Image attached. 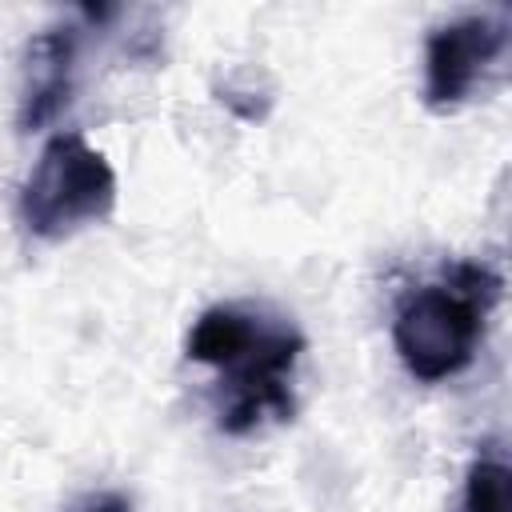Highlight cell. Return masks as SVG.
Listing matches in <instances>:
<instances>
[{"label":"cell","mask_w":512,"mask_h":512,"mask_svg":"<svg viewBox=\"0 0 512 512\" xmlns=\"http://www.w3.org/2000/svg\"><path fill=\"white\" fill-rule=\"evenodd\" d=\"M16 208H20V224L36 240H64L112 216L116 172L108 156L92 148L80 132H56L40 148Z\"/></svg>","instance_id":"3"},{"label":"cell","mask_w":512,"mask_h":512,"mask_svg":"<svg viewBox=\"0 0 512 512\" xmlns=\"http://www.w3.org/2000/svg\"><path fill=\"white\" fill-rule=\"evenodd\" d=\"M460 512H512V472L496 452H480L468 464Z\"/></svg>","instance_id":"6"},{"label":"cell","mask_w":512,"mask_h":512,"mask_svg":"<svg viewBox=\"0 0 512 512\" xmlns=\"http://www.w3.org/2000/svg\"><path fill=\"white\" fill-rule=\"evenodd\" d=\"M304 336L284 316L244 304L204 308L188 332V356L220 376V432L248 436L264 420H292V368Z\"/></svg>","instance_id":"1"},{"label":"cell","mask_w":512,"mask_h":512,"mask_svg":"<svg viewBox=\"0 0 512 512\" xmlns=\"http://www.w3.org/2000/svg\"><path fill=\"white\" fill-rule=\"evenodd\" d=\"M68 512H132V500L124 492H92V496L76 500Z\"/></svg>","instance_id":"7"},{"label":"cell","mask_w":512,"mask_h":512,"mask_svg":"<svg viewBox=\"0 0 512 512\" xmlns=\"http://www.w3.org/2000/svg\"><path fill=\"white\" fill-rule=\"evenodd\" d=\"M508 40L512 16L504 8L464 12L436 24L424 40V104L432 112H456L504 60Z\"/></svg>","instance_id":"4"},{"label":"cell","mask_w":512,"mask_h":512,"mask_svg":"<svg viewBox=\"0 0 512 512\" xmlns=\"http://www.w3.org/2000/svg\"><path fill=\"white\" fill-rule=\"evenodd\" d=\"M80 60V28L48 24L32 32L20 56V88H16V124L20 132H40L56 120V112L72 96Z\"/></svg>","instance_id":"5"},{"label":"cell","mask_w":512,"mask_h":512,"mask_svg":"<svg viewBox=\"0 0 512 512\" xmlns=\"http://www.w3.org/2000/svg\"><path fill=\"white\" fill-rule=\"evenodd\" d=\"M500 272L484 260H456L440 280L408 292L392 320V344L404 372L420 384L460 376L484 340L488 316L500 304Z\"/></svg>","instance_id":"2"}]
</instances>
